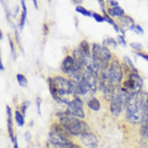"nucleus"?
<instances>
[{
    "label": "nucleus",
    "mask_w": 148,
    "mask_h": 148,
    "mask_svg": "<svg viewBox=\"0 0 148 148\" xmlns=\"http://www.w3.org/2000/svg\"><path fill=\"white\" fill-rule=\"evenodd\" d=\"M49 92L58 103L69 105L75 99V89L70 78L66 75H49L46 78Z\"/></svg>",
    "instance_id": "obj_1"
},
{
    "label": "nucleus",
    "mask_w": 148,
    "mask_h": 148,
    "mask_svg": "<svg viewBox=\"0 0 148 148\" xmlns=\"http://www.w3.org/2000/svg\"><path fill=\"white\" fill-rule=\"evenodd\" d=\"M54 117L58 119V121L61 123L63 129L66 130L67 133L73 138H77L83 134L92 131L90 125L87 121L70 116V115H67L64 113V111L56 112L54 114Z\"/></svg>",
    "instance_id": "obj_2"
},
{
    "label": "nucleus",
    "mask_w": 148,
    "mask_h": 148,
    "mask_svg": "<svg viewBox=\"0 0 148 148\" xmlns=\"http://www.w3.org/2000/svg\"><path fill=\"white\" fill-rule=\"evenodd\" d=\"M108 78L111 84L114 87H120L123 81V69H122V60L114 55L113 59L108 66Z\"/></svg>",
    "instance_id": "obj_3"
},
{
    "label": "nucleus",
    "mask_w": 148,
    "mask_h": 148,
    "mask_svg": "<svg viewBox=\"0 0 148 148\" xmlns=\"http://www.w3.org/2000/svg\"><path fill=\"white\" fill-rule=\"evenodd\" d=\"M91 56L97 62H99L101 67V66L110 64L111 60L114 57V54L111 52V49L108 46L93 42L91 43Z\"/></svg>",
    "instance_id": "obj_4"
},
{
    "label": "nucleus",
    "mask_w": 148,
    "mask_h": 148,
    "mask_svg": "<svg viewBox=\"0 0 148 148\" xmlns=\"http://www.w3.org/2000/svg\"><path fill=\"white\" fill-rule=\"evenodd\" d=\"M64 113L67 115H70V116H73V117H76V118L84 120L86 118V112L85 108H84V100L82 99L81 97L76 96L75 99L64 110Z\"/></svg>",
    "instance_id": "obj_5"
},
{
    "label": "nucleus",
    "mask_w": 148,
    "mask_h": 148,
    "mask_svg": "<svg viewBox=\"0 0 148 148\" xmlns=\"http://www.w3.org/2000/svg\"><path fill=\"white\" fill-rule=\"evenodd\" d=\"M78 144L85 148H100V138L95 131H90L77 137Z\"/></svg>",
    "instance_id": "obj_6"
},
{
    "label": "nucleus",
    "mask_w": 148,
    "mask_h": 148,
    "mask_svg": "<svg viewBox=\"0 0 148 148\" xmlns=\"http://www.w3.org/2000/svg\"><path fill=\"white\" fill-rule=\"evenodd\" d=\"M60 70H61L63 75H66V76H70L72 74L76 73V62H75V59L72 56V54L66 55V57L63 58L62 62H61Z\"/></svg>",
    "instance_id": "obj_7"
},
{
    "label": "nucleus",
    "mask_w": 148,
    "mask_h": 148,
    "mask_svg": "<svg viewBox=\"0 0 148 148\" xmlns=\"http://www.w3.org/2000/svg\"><path fill=\"white\" fill-rule=\"evenodd\" d=\"M83 81L85 82V84L89 87V89L91 90L92 95L98 92V87H99V77L96 74L93 73L91 70L86 69L83 72Z\"/></svg>",
    "instance_id": "obj_8"
},
{
    "label": "nucleus",
    "mask_w": 148,
    "mask_h": 148,
    "mask_svg": "<svg viewBox=\"0 0 148 148\" xmlns=\"http://www.w3.org/2000/svg\"><path fill=\"white\" fill-rule=\"evenodd\" d=\"M115 22L116 24L119 26L120 28V34L122 36H125L127 30H130L131 27H133L134 25H136L135 22H134L133 17H131L129 15H123L121 17H118V18H115Z\"/></svg>",
    "instance_id": "obj_9"
},
{
    "label": "nucleus",
    "mask_w": 148,
    "mask_h": 148,
    "mask_svg": "<svg viewBox=\"0 0 148 148\" xmlns=\"http://www.w3.org/2000/svg\"><path fill=\"white\" fill-rule=\"evenodd\" d=\"M102 103H108L106 101H104L103 99L101 98H98V97H90L87 99V102H86V105H87V108L88 111H92V112H99L102 108ZM110 104V103H108Z\"/></svg>",
    "instance_id": "obj_10"
},
{
    "label": "nucleus",
    "mask_w": 148,
    "mask_h": 148,
    "mask_svg": "<svg viewBox=\"0 0 148 148\" xmlns=\"http://www.w3.org/2000/svg\"><path fill=\"white\" fill-rule=\"evenodd\" d=\"M5 111H7V127H8V133H9V136L10 138H13L15 136L14 133V129H13V118H12V110L11 108L7 105L5 108Z\"/></svg>",
    "instance_id": "obj_11"
},
{
    "label": "nucleus",
    "mask_w": 148,
    "mask_h": 148,
    "mask_svg": "<svg viewBox=\"0 0 148 148\" xmlns=\"http://www.w3.org/2000/svg\"><path fill=\"white\" fill-rule=\"evenodd\" d=\"M106 13L111 16L112 18H118V17H121L123 15H126L125 10L120 7H116V8L106 7Z\"/></svg>",
    "instance_id": "obj_12"
},
{
    "label": "nucleus",
    "mask_w": 148,
    "mask_h": 148,
    "mask_svg": "<svg viewBox=\"0 0 148 148\" xmlns=\"http://www.w3.org/2000/svg\"><path fill=\"white\" fill-rule=\"evenodd\" d=\"M45 148H85V147H83L81 144L76 143L75 141L66 145H54L52 143H49L48 141H46L45 142Z\"/></svg>",
    "instance_id": "obj_13"
},
{
    "label": "nucleus",
    "mask_w": 148,
    "mask_h": 148,
    "mask_svg": "<svg viewBox=\"0 0 148 148\" xmlns=\"http://www.w3.org/2000/svg\"><path fill=\"white\" fill-rule=\"evenodd\" d=\"M78 48L82 51V53L85 55V57L91 56V43H89L87 40H83L78 44Z\"/></svg>",
    "instance_id": "obj_14"
},
{
    "label": "nucleus",
    "mask_w": 148,
    "mask_h": 148,
    "mask_svg": "<svg viewBox=\"0 0 148 148\" xmlns=\"http://www.w3.org/2000/svg\"><path fill=\"white\" fill-rule=\"evenodd\" d=\"M21 5H22V8H23V11H22V14H21V18H19V23H18V30L22 31L23 28H24V25H25V23H26V18H27V7L24 0L21 1Z\"/></svg>",
    "instance_id": "obj_15"
},
{
    "label": "nucleus",
    "mask_w": 148,
    "mask_h": 148,
    "mask_svg": "<svg viewBox=\"0 0 148 148\" xmlns=\"http://www.w3.org/2000/svg\"><path fill=\"white\" fill-rule=\"evenodd\" d=\"M14 118H15V121L17 123V126L18 127H24L25 126V118H24V115L18 111V110H15L14 112Z\"/></svg>",
    "instance_id": "obj_16"
},
{
    "label": "nucleus",
    "mask_w": 148,
    "mask_h": 148,
    "mask_svg": "<svg viewBox=\"0 0 148 148\" xmlns=\"http://www.w3.org/2000/svg\"><path fill=\"white\" fill-rule=\"evenodd\" d=\"M103 45L108 46V47L116 48L117 46H118V42H117V40H115L114 38L108 37L103 40Z\"/></svg>",
    "instance_id": "obj_17"
},
{
    "label": "nucleus",
    "mask_w": 148,
    "mask_h": 148,
    "mask_svg": "<svg viewBox=\"0 0 148 148\" xmlns=\"http://www.w3.org/2000/svg\"><path fill=\"white\" fill-rule=\"evenodd\" d=\"M16 78H17V83L19 84L21 87H27V85H28V81H27L26 76H25L24 74L18 73L17 75H16Z\"/></svg>",
    "instance_id": "obj_18"
},
{
    "label": "nucleus",
    "mask_w": 148,
    "mask_h": 148,
    "mask_svg": "<svg viewBox=\"0 0 148 148\" xmlns=\"http://www.w3.org/2000/svg\"><path fill=\"white\" fill-rule=\"evenodd\" d=\"M9 37V43H10V46H11V53H12V57H13V59H16V49H15V40L14 38L11 37V34H9L8 36Z\"/></svg>",
    "instance_id": "obj_19"
},
{
    "label": "nucleus",
    "mask_w": 148,
    "mask_h": 148,
    "mask_svg": "<svg viewBox=\"0 0 148 148\" xmlns=\"http://www.w3.org/2000/svg\"><path fill=\"white\" fill-rule=\"evenodd\" d=\"M122 61H123V62L126 63L127 66H128V67H129L130 69H131V70L133 71V72H135V73H138V70H137L136 68L134 67L133 61H132V60L130 59V58L128 57V56H125V57L122 58Z\"/></svg>",
    "instance_id": "obj_20"
},
{
    "label": "nucleus",
    "mask_w": 148,
    "mask_h": 148,
    "mask_svg": "<svg viewBox=\"0 0 148 148\" xmlns=\"http://www.w3.org/2000/svg\"><path fill=\"white\" fill-rule=\"evenodd\" d=\"M75 10H76L77 13L84 15V16H89V17H90V16H92V13H91L90 11H88L87 9H85L83 5H77V7L75 8Z\"/></svg>",
    "instance_id": "obj_21"
},
{
    "label": "nucleus",
    "mask_w": 148,
    "mask_h": 148,
    "mask_svg": "<svg viewBox=\"0 0 148 148\" xmlns=\"http://www.w3.org/2000/svg\"><path fill=\"white\" fill-rule=\"evenodd\" d=\"M30 106V101H24L22 104H21V108H19L18 111L22 113L24 116L26 115V111H27V108Z\"/></svg>",
    "instance_id": "obj_22"
},
{
    "label": "nucleus",
    "mask_w": 148,
    "mask_h": 148,
    "mask_svg": "<svg viewBox=\"0 0 148 148\" xmlns=\"http://www.w3.org/2000/svg\"><path fill=\"white\" fill-rule=\"evenodd\" d=\"M130 45H131L132 49H133V51H135V53L142 52V51H143V45H142L141 43H137V42H132Z\"/></svg>",
    "instance_id": "obj_23"
},
{
    "label": "nucleus",
    "mask_w": 148,
    "mask_h": 148,
    "mask_svg": "<svg viewBox=\"0 0 148 148\" xmlns=\"http://www.w3.org/2000/svg\"><path fill=\"white\" fill-rule=\"evenodd\" d=\"M103 16H104V22L108 23V24H110V25H112V26H115V24H116L115 19L112 18L111 16H110L106 12H103Z\"/></svg>",
    "instance_id": "obj_24"
},
{
    "label": "nucleus",
    "mask_w": 148,
    "mask_h": 148,
    "mask_svg": "<svg viewBox=\"0 0 148 148\" xmlns=\"http://www.w3.org/2000/svg\"><path fill=\"white\" fill-rule=\"evenodd\" d=\"M130 30H131V31H133V32H135L136 34H144V30H143V28H142L140 25H134L133 27H131V28H130Z\"/></svg>",
    "instance_id": "obj_25"
},
{
    "label": "nucleus",
    "mask_w": 148,
    "mask_h": 148,
    "mask_svg": "<svg viewBox=\"0 0 148 148\" xmlns=\"http://www.w3.org/2000/svg\"><path fill=\"white\" fill-rule=\"evenodd\" d=\"M92 17L95 18V21L98 23H103L104 22V16L103 15L99 14V13H97V12H93L92 13Z\"/></svg>",
    "instance_id": "obj_26"
},
{
    "label": "nucleus",
    "mask_w": 148,
    "mask_h": 148,
    "mask_svg": "<svg viewBox=\"0 0 148 148\" xmlns=\"http://www.w3.org/2000/svg\"><path fill=\"white\" fill-rule=\"evenodd\" d=\"M116 40H117V42H118V44L122 45V46H127V42H126V40H125V36L119 34Z\"/></svg>",
    "instance_id": "obj_27"
},
{
    "label": "nucleus",
    "mask_w": 148,
    "mask_h": 148,
    "mask_svg": "<svg viewBox=\"0 0 148 148\" xmlns=\"http://www.w3.org/2000/svg\"><path fill=\"white\" fill-rule=\"evenodd\" d=\"M135 55L138 56V57H141V58H143V59H145L146 61H148V54L146 52H144V51H142V52H137L135 53Z\"/></svg>",
    "instance_id": "obj_28"
},
{
    "label": "nucleus",
    "mask_w": 148,
    "mask_h": 148,
    "mask_svg": "<svg viewBox=\"0 0 148 148\" xmlns=\"http://www.w3.org/2000/svg\"><path fill=\"white\" fill-rule=\"evenodd\" d=\"M24 136H25V141L30 142V140H31V134H30V131H26Z\"/></svg>",
    "instance_id": "obj_29"
},
{
    "label": "nucleus",
    "mask_w": 148,
    "mask_h": 148,
    "mask_svg": "<svg viewBox=\"0 0 148 148\" xmlns=\"http://www.w3.org/2000/svg\"><path fill=\"white\" fill-rule=\"evenodd\" d=\"M37 108H38V114L41 115V99L40 98L37 99Z\"/></svg>",
    "instance_id": "obj_30"
},
{
    "label": "nucleus",
    "mask_w": 148,
    "mask_h": 148,
    "mask_svg": "<svg viewBox=\"0 0 148 148\" xmlns=\"http://www.w3.org/2000/svg\"><path fill=\"white\" fill-rule=\"evenodd\" d=\"M12 143H13V147L14 148H19L18 147V143H17V138H16V136H14L13 138L11 140Z\"/></svg>",
    "instance_id": "obj_31"
},
{
    "label": "nucleus",
    "mask_w": 148,
    "mask_h": 148,
    "mask_svg": "<svg viewBox=\"0 0 148 148\" xmlns=\"http://www.w3.org/2000/svg\"><path fill=\"white\" fill-rule=\"evenodd\" d=\"M71 3L76 4V7H77V5H81L79 3H82V1L81 0H71Z\"/></svg>",
    "instance_id": "obj_32"
},
{
    "label": "nucleus",
    "mask_w": 148,
    "mask_h": 148,
    "mask_svg": "<svg viewBox=\"0 0 148 148\" xmlns=\"http://www.w3.org/2000/svg\"><path fill=\"white\" fill-rule=\"evenodd\" d=\"M47 34H48V26H47V24H44V30H43V34H44V36H46Z\"/></svg>",
    "instance_id": "obj_33"
},
{
    "label": "nucleus",
    "mask_w": 148,
    "mask_h": 148,
    "mask_svg": "<svg viewBox=\"0 0 148 148\" xmlns=\"http://www.w3.org/2000/svg\"><path fill=\"white\" fill-rule=\"evenodd\" d=\"M0 71H1V72L4 71V67H3V64H2V62H0Z\"/></svg>",
    "instance_id": "obj_34"
},
{
    "label": "nucleus",
    "mask_w": 148,
    "mask_h": 148,
    "mask_svg": "<svg viewBox=\"0 0 148 148\" xmlns=\"http://www.w3.org/2000/svg\"><path fill=\"white\" fill-rule=\"evenodd\" d=\"M34 8L38 9V4H37V1H36V0H34Z\"/></svg>",
    "instance_id": "obj_35"
},
{
    "label": "nucleus",
    "mask_w": 148,
    "mask_h": 148,
    "mask_svg": "<svg viewBox=\"0 0 148 148\" xmlns=\"http://www.w3.org/2000/svg\"><path fill=\"white\" fill-rule=\"evenodd\" d=\"M2 39H3V36H2V32L0 31V40H2Z\"/></svg>",
    "instance_id": "obj_36"
}]
</instances>
